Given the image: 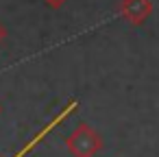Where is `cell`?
I'll list each match as a JSON object with an SVG mask.
<instances>
[{
  "label": "cell",
  "instance_id": "6da1fadb",
  "mask_svg": "<svg viewBox=\"0 0 159 157\" xmlns=\"http://www.w3.org/2000/svg\"><path fill=\"white\" fill-rule=\"evenodd\" d=\"M66 146L74 157H94L102 148V137L87 122H81L66 140Z\"/></svg>",
  "mask_w": 159,
  "mask_h": 157
},
{
  "label": "cell",
  "instance_id": "3957f363",
  "mask_svg": "<svg viewBox=\"0 0 159 157\" xmlns=\"http://www.w3.org/2000/svg\"><path fill=\"white\" fill-rule=\"evenodd\" d=\"M63 2H66V0H46V5H50V7H55V9H57V7H61Z\"/></svg>",
  "mask_w": 159,
  "mask_h": 157
},
{
  "label": "cell",
  "instance_id": "7a4b0ae2",
  "mask_svg": "<svg viewBox=\"0 0 159 157\" xmlns=\"http://www.w3.org/2000/svg\"><path fill=\"white\" fill-rule=\"evenodd\" d=\"M122 16L131 22V24H142L150 11H152V2L150 0H122V7H120Z\"/></svg>",
  "mask_w": 159,
  "mask_h": 157
},
{
  "label": "cell",
  "instance_id": "277c9868",
  "mask_svg": "<svg viewBox=\"0 0 159 157\" xmlns=\"http://www.w3.org/2000/svg\"><path fill=\"white\" fill-rule=\"evenodd\" d=\"M5 35H7V33H5V29H2V24H0V42H2V39H5Z\"/></svg>",
  "mask_w": 159,
  "mask_h": 157
}]
</instances>
